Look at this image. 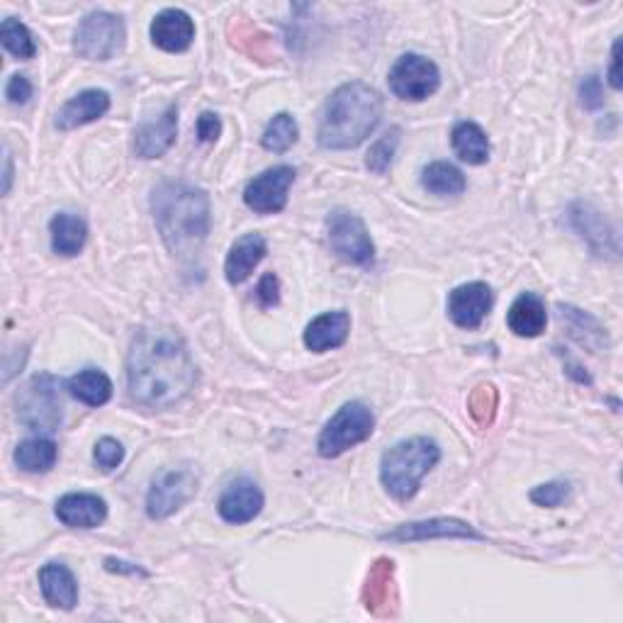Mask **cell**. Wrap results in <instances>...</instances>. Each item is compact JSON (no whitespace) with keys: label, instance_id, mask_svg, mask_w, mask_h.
I'll return each mask as SVG.
<instances>
[{"label":"cell","instance_id":"cell-40","mask_svg":"<svg viewBox=\"0 0 623 623\" xmlns=\"http://www.w3.org/2000/svg\"><path fill=\"white\" fill-rule=\"evenodd\" d=\"M256 298L261 302V308H276V304L280 302V286H278V278L273 276V273H266V276L258 280Z\"/></svg>","mask_w":623,"mask_h":623},{"label":"cell","instance_id":"cell-31","mask_svg":"<svg viewBox=\"0 0 623 623\" xmlns=\"http://www.w3.org/2000/svg\"><path fill=\"white\" fill-rule=\"evenodd\" d=\"M300 129L295 117L290 113H278L276 117L270 119L264 137H261V145L264 149L273 151V154H286V151L298 141Z\"/></svg>","mask_w":623,"mask_h":623},{"label":"cell","instance_id":"cell-20","mask_svg":"<svg viewBox=\"0 0 623 623\" xmlns=\"http://www.w3.org/2000/svg\"><path fill=\"white\" fill-rule=\"evenodd\" d=\"M348 334H351V314L346 310L324 312L314 316L308 324V330H304V346L312 354H326L332 348L344 346Z\"/></svg>","mask_w":623,"mask_h":623},{"label":"cell","instance_id":"cell-37","mask_svg":"<svg viewBox=\"0 0 623 623\" xmlns=\"http://www.w3.org/2000/svg\"><path fill=\"white\" fill-rule=\"evenodd\" d=\"M93 458H95L97 468L105 470V473H111V470H115L119 463L125 461V448L117 439H113V436H105V439L95 443Z\"/></svg>","mask_w":623,"mask_h":623},{"label":"cell","instance_id":"cell-2","mask_svg":"<svg viewBox=\"0 0 623 623\" xmlns=\"http://www.w3.org/2000/svg\"><path fill=\"white\" fill-rule=\"evenodd\" d=\"M151 210H154V222L163 244L173 254H195L210 234V198L203 188H195L191 183L166 181L157 185L151 195Z\"/></svg>","mask_w":623,"mask_h":623},{"label":"cell","instance_id":"cell-36","mask_svg":"<svg viewBox=\"0 0 623 623\" xmlns=\"http://www.w3.org/2000/svg\"><path fill=\"white\" fill-rule=\"evenodd\" d=\"M573 495V485L565 483V480H553V483H545L531 489V501L539 507L545 509H557L561 505H565L567 499Z\"/></svg>","mask_w":623,"mask_h":623},{"label":"cell","instance_id":"cell-32","mask_svg":"<svg viewBox=\"0 0 623 623\" xmlns=\"http://www.w3.org/2000/svg\"><path fill=\"white\" fill-rule=\"evenodd\" d=\"M0 42H3V47L18 59H32L37 54V45H35V37H32V32L15 18L3 20V27H0Z\"/></svg>","mask_w":623,"mask_h":623},{"label":"cell","instance_id":"cell-18","mask_svg":"<svg viewBox=\"0 0 623 623\" xmlns=\"http://www.w3.org/2000/svg\"><path fill=\"white\" fill-rule=\"evenodd\" d=\"M178 137V107L169 105L161 117L145 123L135 135V151L139 159H161L176 145Z\"/></svg>","mask_w":623,"mask_h":623},{"label":"cell","instance_id":"cell-13","mask_svg":"<svg viewBox=\"0 0 623 623\" xmlns=\"http://www.w3.org/2000/svg\"><path fill=\"white\" fill-rule=\"evenodd\" d=\"M495 295L487 282H465L448 295V316L461 330H477L492 310Z\"/></svg>","mask_w":623,"mask_h":623},{"label":"cell","instance_id":"cell-8","mask_svg":"<svg viewBox=\"0 0 623 623\" xmlns=\"http://www.w3.org/2000/svg\"><path fill=\"white\" fill-rule=\"evenodd\" d=\"M125 37L127 32L123 18L97 10V13L85 15L81 20L73 37V47L79 51V57L89 61H111L123 51Z\"/></svg>","mask_w":623,"mask_h":623},{"label":"cell","instance_id":"cell-27","mask_svg":"<svg viewBox=\"0 0 623 623\" xmlns=\"http://www.w3.org/2000/svg\"><path fill=\"white\" fill-rule=\"evenodd\" d=\"M451 145L455 157L470 166H483L489 159V139L475 123H458L451 132Z\"/></svg>","mask_w":623,"mask_h":623},{"label":"cell","instance_id":"cell-1","mask_svg":"<svg viewBox=\"0 0 623 623\" xmlns=\"http://www.w3.org/2000/svg\"><path fill=\"white\" fill-rule=\"evenodd\" d=\"M198 368L183 336L166 324L141 326L127 354L129 397L151 409H166L191 395Z\"/></svg>","mask_w":623,"mask_h":623},{"label":"cell","instance_id":"cell-38","mask_svg":"<svg viewBox=\"0 0 623 623\" xmlns=\"http://www.w3.org/2000/svg\"><path fill=\"white\" fill-rule=\"evenodd\" d=\"M579 103H582L585 111H599L604 105V85H601L599 76H587L579 85Z\"/></svg>","mask_w":623,"mask_h":623},{"label":"cell","instance_id":"cell-43","mask_svg":"<svg viewBox=\"0 0 623 623\" xmlns=\"http://www.w3.org/2000/svg\"><path fill=\"white\" fill-rule=\"evenodd\" d=\"M5 185H3V193L10 191V183H13V159H10V151H5Z\"/></svg>","mask_w":623,"mask_h":623},{"label":"cell","instance_id":"cell-3","mask_svg":"<svg viewBox=\"0 0 623 623\" xmlns=\"http://www.w3.org/2000/svg\"><path fill=\"white\" fill-rule=\"evenodd\" d=\"M380 117L382 97L373 85L364 81L344 83L324 105L316 141L330 151L356 149L376 132Z\"/></svg>","mask_w":623,"mask_h":623},{"label":"cell","instance_id":"cell-33","mask_svg":"<svg viewBox=\"0 0 623 623\" xmlns=\"http://www.w3.org/2000/svg\"><path fill=\"white\" fill-rule=\"evenodd\" d=\"M497 404H499V395L495 385H477L473 392H470L468 397V409H470V417L475 419V424L480 429H487V426L495 422V414H497Z\"/></svg>","mask_w":623,"mask_h":623},{"label":"cell","instance_id":"cell-39","mask_svg":"<svg viewBox=\"0 0 623 623\" xmlns=\"http://www.w3.org/2000/svg\"><path fill=\"white\" fill-rule=\"evenodd\" d=\"M5 97H8V103H13V105H25L32 97L30 79H25V76H20V73L10 76L8 85H5Z\"/></svg>","mask_w":623,"mask_h":623},{"label":"cell","instance_id":"cell-17","mask_svg":"<svg viewBox=\"0 0 623 623\" xmlns=\"http://www.w3.org/2000/svg\"><path fill=\"white\" fill-rule=\"evenodd\" d=\"M151 42L163 51L181 54L191 49L195 39V23L193 18L181 8H166L151 23Z\"/></svg>","mask_w":623,"mask_h":623},{"label":"cell","instance_id":"cell-9","mask_svg":"<svg viewBox=\"0 0 623 623\" xmlns=\"http://www.w3.org/2000/svg\"><path fill=\"white\" fill-rule=\"evenodd\" d=\"M326 234L334 254L354 266H368L376 258V244L366 222L348 210H334L326 220Z\"/></svg>","mask_w":623,"mask_h":623},{"label":"cell","instance_id":"cell-21","mask_svg":"<svg viewBox=\"0 0 623 623\" xmlns=\"http://www.w3.org/2000/svg\"><path fill=\"white\" fill-rule=\"evenodd\" d=\"M266 254H268V242L264 234H246L242 239H236L224 261L227 282L242 286V282L249 280L251 273L256 270L261 261L266 258Z\"/></svg>","mask_w":623,"mask_h":623},{"label":"cell","instance_id":"cell-19","mask_svg":"<svg viewBox=\"0 0 623 623\" xmlns=\"http://www.w3.org/2000/svg\"><path fill=\"white\" fill-rule=\"evenodd\" d=\"M57 519L69 529H97L107 519V505L91 492H71L57 501Z\"/></svg>","mask_w":623,"mask_h":623},{"label":"cell","instance_id":"cell-6","mask_svg":"<svg viewBox=\"0 0 623 623\" xmlns=\"http://www.w3.org/2000/svg\"><path fill=\"white\" fill-rule=\"evenodd\" d=\"M373 429V412L364 402H348L324 424L320 439H316V451H320L322 458H338L348 448L368 441Z\"/></svg>","mask_w":623,"mask_h":623},{"label":"cell","instance_id":"cell-12","mask_svg":"<svg viewBox=\"0 0 623 623\" xmlns=\"http://www.w3.org/2000/svg\"><path fill=\"white\" fill-rule=\"evenodd\" d=\"M360 599H364V607L370 614L378 619H390L397 614L400 595L395 582V561L378 557V561L370 565Z\"/></svg>","mask_w":623,"mask_h":623},{"label":"cell","instance_id":"cell-28","mask_svg":"<svg viewBox=\"0 0 623 623\" xmlns=\"http://www.w3.org/2000/svg\"><path fill=\"white\" fill-rule=\"evenodd\" d=\"M557 310H561V320L567 324V330H570V336L577 344H582L592 354H599L607 346V330L595 316L579 312L570 308V304H561Z\"/></svg>","mask_w":623,"mask_h":623},{"label":"cell","instance_id":"cell-30","mask_svg":"<svg viewBox=\"0 0 623 623\" xmlns=\"http://www.w3.org/2000/svg\"><path fill=\"white\" fill-rule=\"evenodd\" d=\"M422 185L431 195L448 198V195H461L465 191V176L461 169H455L448 161H434L422 171Z\"/></svg>","mask_w":623,"mask_h":623},{"label":"cell","instance_id":"cell-24","mask_svg":"<svg viewBox=\"0 0 623 623\" xmlns=\"http://www.w3.org/2000/svg\"><path fill=\"white\" fill-rule=\"evenodd\" d=\"M509 330L521 338H535L545 332L549 324V312H545V302L535 292H521L517 300L511 302L507 312Z\"/></svg>","mask_w":623,"mask_h":623},{"label":"cell","instance_id":"cell-35","mask_svg":"<svg viewBox=\"0 0 623 623\" xmlns=\"http://www.w3.org/2000/svg\"><path fill=\"white\" fill-rule=\"evenodd\" d=\"M400 145V129H390L385 137H380L373 147H370L368 157H366V166L378 173V176H385L390 171L392 161H395V151Z\"/></svg>","mask_w":623,"mask_h":623},{"label":"cell","instance_id":"cell-41","mask_svg":"<svg viewBox=\"0 0 623 623\" xmlns=\"http://www.w3.org/2000/svg\"><path fill=\"white\" fill-rule=\"evenodd\" d=\"M220 135H222L220 117H217L215 113H203L200 119H198V137H200V141H205V145H212V141L220 139Z\"/></svg>","mask_w":623,"mask_h":623},{"label":"cell","instance_id":"cell-25","mask_svg":"<svg viewBox=\"0 0 623 623\" xmlns=\"http://www.w3.org/2000/svg\"><path fill=\"white\" fill-rule=\"evenodd\" d=\"M49 234H51L54 254L79 256L85 246V239H89V227H85L79 215L59 212L49 222Z\"/></svg>","mask_w":623,"mask_h":623},{"label":"cell","instance_id":"cell-10","mask_svg":"<svg viewBox=\"0 0 623 623\" xmlns=\"http://www.w3.org/2000/svg\"><path fill=\"white\" fill-rule=\"evenodd\" d=\"M390 91L395 93L400 101L419 103L434 95L441 85L439 67L431 59L422 57V54H402L390 69Z\"/></svg>","mask_w":623,"mask_h":623},{"label":"cell","instance_id":"cell-7","mask_svg":"<svg viewBox=\"0 0 623 623\" xmlns=\"http://www.w3.org/2000/svg\"><path fill=\"white\" fill-rule=\"evenodd\" d=\"M200 475L193 465L163 468L159 475L151 480L147 492V514L149 519L163 521L183 509L188 501L198 495Z\"/></svg>","mask_w":623,"mask_h":623},{"label":"cell","instance_id":"cell-26","mask_svg":"<svg viewBox=\"0 0 623 623\" xmlns=\"http://www.w3.org/2000/svg\"><path fill=\"white\" fill-rule=\"evenodd\" d=\"M67 390L73 400L89 404V407H103L113 397V380L103 370L85 368L81 373L69 378Z\"/></svg>","mask_w":623,"mask_h":623},{"label":"cell","instance_id":"cell-34","mask_svg":"<svg viewBox=\"0 0 623 623\" xmlns=\"http://www.w3.org/2000/svg\"><path fill=\"white\" fill-rule=\"evenodd\" d=\"M232 32V45L251 54L254 59H270V37L264 35L258 27L249 23H236L229 27Z\"/></svg>","mask_w":623,"mask_h":623},{"label":"cell","instance_id":"cell-11","mask_svg":"<svg viewBox=\"0 0 623 623\" xmlns=\"http://www.w3.org/2000/svg\"><path fill=\"white\" fill-rule=\"evenodd\" d=\"M295 183V169L276 166L268 169L246 185L244 203L258 215L282 212L288 205V193Z\"/></svg>","mask_w":623,"mask_h":623},{"label":"cell","instance_id":"cell-5","mask_svg":"<svg viewBox=\"0 0 623 623\" xmlns=\"http://www.w3.org/2000/svg\"><path fill=\"white\" fill-rule=\"evenodd\" d=\"M18 419L27 429L35 431H57L64 419V404L59 392V380L54 376H35L27 385L18 392Z\"/></svg>","mask_w":623,"mask_h":623},{"label":"cell","instance_id":"cell-42","mask_svg":"<svg viewBox=\"0 0 623 623\" xmlns=\"http://www.w3.org/2000/svg\"><path fill=\"white\" fill-rule=\"evenodd\" d=\"M619 64H621V39L614 42V47H611V67H609V85L614 91H621V71H619Z\"/></svg>","mask_w":623,"mask_h":623},{"label":"cell","instance_id":"cell-15","mask_svg":"<svg viewBox=\"0 0 623 623\" xmlns=\"http://www.w3.org/2000/svg\"><path fill=\"white\" fill-rule=\"evenodd\" d=\"M570 224L597 256H611V258L619 256L616 232L592 205L575 203L570 207Z\"/></svg>","mask_w":623,"mask_h":623},{"label":"cell","instance_id":"cell-16","mask_svg":"<svg viewBox=\"0 0 623 623\" xmlns=\"http://www.w3.org/2000/svg\"><path fill=\"white\" fill-rule=\"evenodd\" d=\"M429 539H473L483 541L485 535L470 527L468 521L461 519H429V521H414L397 527L395 531L382 533V541L404 543V541H429Z\"/></svg>","mask_w":623,"mask_h":623},{"label":"cell","instance_id":"cell-29","mask_svg":"<svg viewBox=\"0 0 623 623\" xmlns=\"http://www.w3.org/2000/svg\"><path fill=\"white\" fill-rule=\"evenodd\" d=\"M59 458V448L51 439H45V436H37V439H27L15 448V463L20 470L25 473L39 475V473H49V470L57 465Z\"/></svg>","mask_w":623,"mask_h":623},{"label":"cell","instance_id":"cell-22","mask_svg":"<svg viewBox=\"0 0 623 623\" xmlns=\"http://www.w3.org/2000/svg\"><path fill=\"white\" fill-rule=\"evenodd\" d=\"M39 589L51 609L71 611L79 601V582L73 573L61 563H47L39 570Z\"/></svg>","mask_w":623,"mask_h":623},{"label":"cell","instance_id":"cell-23","mask_svg":"<svg viewBox=\"0 0 623 623\" xmlns=\"http://www.w3.org/2000/svg\"><path fill=\"white\" fill-rule=\"evenodd\" d=\"M107 111H111V95L97 89L83 91L61 107L57 115V127L69 132V129L95 123V119H101Z\"/></svg>","mask_w":623,"mask_h":623},{"label":"cell","instance_id":"cell-4","mask_svg":"<svg viewBox=\"0 0 623 623\" xmlns=\"http://www.w3.org/2000/svg\"><path fill=\"white\" fill-rule=\"evenodd\" d=\"M441 461V448L429 436L404 439L385 451L380 461V483L400 501H407L419 492L422 480Z\"/></svg>","mask_w":623,"mask_h":623},{"label":"cell","instance_id":"cell-14","mask_svg":"<svg viewBox=\"0 0 623 623\" xmlns=\"http://www.w3.org/2000/svg\"><path fill=\"white\" fill-rule=\"evenodd\" d=\"M264 492L249 477H239L229 485L220 501H217V511L227 523H234V527H242V523L254 521L261 511H264Z\"/></svg>","mask_w":623,"mask_h":623}]
</instances>
